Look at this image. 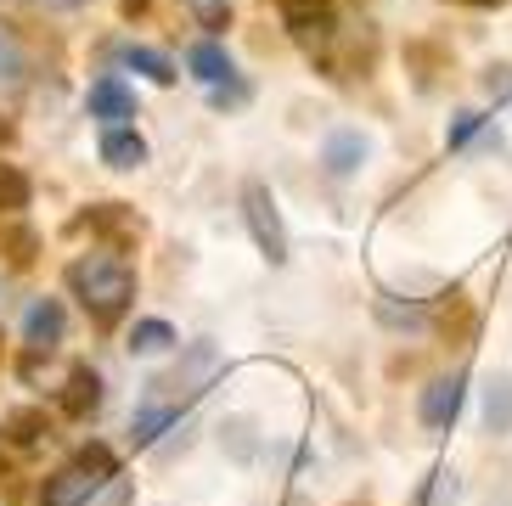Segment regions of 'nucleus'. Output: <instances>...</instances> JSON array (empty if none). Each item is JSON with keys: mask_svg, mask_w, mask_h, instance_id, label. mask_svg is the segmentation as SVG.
<instances>
[{"mask_svg": "<svg viewBox=\"0 0 512 506\" xmlns=\"http://www.w3.org/2000/svg\"><path fill=\"white\" fill-rule=\"evenodd\" d=\"M12 428H17V439H23V445H34V439H40V417H34V411L12 417Z\"/></svg>", "mask_w": 512, "mask_h": 506, "instance_id": "obj_25", "label": "nucleus"}, {"mask_svg": "<svg viewBox=\"0 0 512 506\" xmlns=\"http://www.w3.org/2000/svg\"><path fill=\"white\" fill-rule=\"evenodd\" d=\"M220 366H226V360H220V349H214L209 338H203V343H186L181 360H175V366H169L158 383H152L147 400H164V405H175V411H181V405H192L197 394H203L214 377H220Z\"/></svg>", "mask_w": 512, "mask_h": 506, "instance_id": "obj_3", "label": "nucleus"}, {"mask_svg": "<svg viewBox=\"0 0 512 506\" xmlns=\"http://www.w3.org/2000/svg\"><path fill=\"white\" fill-rule=\"evenodd\" d=\"M102 164L107 169H141L147 164V141H141L136 130H102Z\"/></svg>", "mask_w": 512, "mask_h": 506, "instance_id": "obj_8", "label": "nucleus"}, {"mask_svg": "<svg viewBox=\"0 0 512 506\" xmlns=\"http://www.w3.org/2000/svg\"><path fill=\"white\" fill-rule=\"evenodd\" d=\"M484 428L512 433V377H490V388H484Z\"/></svg>", "mask_w": 512, "mask_h": 506, "instance_id": "obj_14", "label": "nucleus"}, {"mask_svg": "<svg viewBox=\"0 0 512 506\" xmlns=\"http://www.w3.org/2000/svg\"><path fill=\"white\" fill-rule=\"evenodd\" d=\"M23 68H29V57H23V40H17L6 23H0V90L23 85Z\"/></svg>", "mask_w": 512, "mask_h": 506, "instance_id": "obj_15", "label": "nucleus"}, {"mask_svg": "<svg viewBox=\"0 0 512 506\" xmlns=\"http://www.w3.org/2000/svg\"><path fill=\"white\" fill-rule=\"evenodd\" d=\"M124 68L147 74L152 85H175V68H169V57H158V51H147V45H124Z\"/></svg>", "mask_w": 512, "mask_h": 506, "instance_id": "obj_16", "label": "nucleus"}, {"mask_svg": "<svg viewBox=\"0 0 512 506\" xmlns=\"http://www.w3.org/2000/svg\"><path fill=\"white\" fill-rule=\"evenodd\" d=\"M242 220H248V231H254V248L271 259V265H282L287 259V225H282V209H276V197L265 180H248L242 186Z\"/></svg>", "mask_w": 512, "mask_h": 506, "instance_id": "obj_4", "label": "nucleus"}, {"mask_svg": "<svg viewBox=\"0 0 512 506\" xmlns=\"http://www.w3.org/2000/svg\"><path fill=\"white\" fill-rule=\"evenodd\" d=\"M479 130H484V113H473V107H467V113H456V124H451V147H467V141H473Z\"/></svg>", "mask_w": 512, "mask_h": 506, "instance_id": "obj_21", "label": "nucleus"}, {"mask_svg": "<svg viewBox=\"0 0 512 506\" xmlns=\"http://www.w3.org/2000/svg\"><path fill=\"white\" fill-rule=\"evenodd\" d=\"M417 501H422V506H456V501H462V478H456L451 467H434Z\"/></svg>", "mask_w": 512, "mask_h": 506, "instance_id": "obj_17", "label": "nucleus"}, {"mask_svg": "<svg viewBox=\"0 0 512 506\" xmlns=\"http://www.w3.org/2000/svg\"><path fill=\"white\" fill-rule=\"evenodd\" d=\"M473 6H501V0H473Z\"/></svg>", "mask_w": 512, "mask_h": 506, "instance_id": "obj_27", "label": "nucleus"}, {"mask_svg": "<svg viewBox=\"0 0 512 506\" xmlns=\"http://www.w3.org/2000/svg\"><path fill=\"white\" fill-rule=\"evenodd\" d=\"M361 158H366V135L361 130H338L327 147H321L327 175H355V169H361Z\"/></svg>", "mask_w": 512, "mask_h": 506, "instance_id": "obj_9", "label": "nucleus"}, {"mask_svg": "<svg viewBox=\"0 0 512 506\" xmlns=\"http://www.w3.org/2000/svg\"><path fill=\"white\" fill-rule=\"evenodd\" d=\"M377 310H383V321H389V327H422V310H417V304H406V310H394V304H377Z\"/></svg>", "mask_w": 512, "mask_h": 506, "instance_id": "obj_22", "label": "nucleus"}, {"mask_svg": "<svg viewBox=\"0 0 512 506\" xmlns=\"http://www.w3.org/2000/svg\"><path fill=\"white\" fill-rule=\"evenodd\" d=\"M186 68H192L197 79H203V85H226L231 79V57H226V45H214V40H197L192 51H186Z\"/></svg>", "mask_w": 512, "mask_h": 506, "instance_id": "obj_11", "label": "nucleus"}, {"mask_svg": "<svg viewBox=\"0 0 512 506\" xmlns=\"http://www.w3.org/2000/svg\"><path fill=\"white\" fill-rule=\"evenodd\" d=\"M85 102H91V119H102L107 130H119L124 119H136V96H130L119 79H96Z\"/></svg>", "mask_w": 512, "mask_h": 506, "instance_id": "obj_6", "label": "nucleus"}, {"mask_svg": "<svg viewBox=\"0 0 512 506\" xmlns=\"http://www.w3.org/2000/svg\"><path fill=\"white\" fill-rule=\"evenodd\" d=\"M0 304H6V282H0Z\"/></svg>", "mask_w": 512, "mask_h": 506, "instance_id": "obj_29", "label": "nucleus"}, {"mask_svg": "<svg viewBox=\"0 0 512 506\" xmlns=\"http://www.w3.org/2000/svg\"><path fill=\"white\" fill-rule=\"evenodd\" d=\"M141 6H147V0H124V12H141Z\"/></svg>", "mask_w": 512, "mask_h": 506, "instance_id": "obj_26", "label": "nucleus"}, {"mask_svg": "<svg viewBox=\"0 0 512 506\" xmlns=\"http://www.w3.org/2000/svg\"><path fill=\"white\" fill-rule=\"evenodd\" d=\"M91 506H130V484H124V478H113V484H107Z\"/></svg>", "mask_w": 512, "mask_h": 506, "instance_id": "obj_24", "label": "nucleus"}, {"mask_svg": "<svg viewBox=\"0 0 512 506\" xmlns=\"http://www.w3.org/2000/svg\"><path fill=\"white\" fill-rule=\"evenodd\" d=\"M68 287H74V298L96 321H119L130 310V298H136V276L113 253H79L74 265H68Z\"/></svg>", "mask_w": 512, "mask_h": 506, "instance_id": "obj_1", "label": "nucleus"}, {"mask_svg": "<svg viewBox=\"0 0 512 506\" xmlns=\"http://www.w3.org/2000/svg\"><path fill=\"white\" fill-rule=\"evenodd\" d=\"M181 6L203 23V29H226L231 23V0H181Z\"/></svg>", "mask_w": 512, "mask_h": 506, "instance_id": "obj_20", "label": "nucleus"}, {"mask_svg": "<svg viewBox=\"0 0 512 506\" xmlns=\"http://www.w3.org/2000/svg\"><path fill=\"white\" fill-rule=\"evenodd\" d=\"M29 175L17 164H0V214H17V209H29Z\"/></svg>", "mask_w": 512, "mask_h": 506, "instance_id": "obj_18", "label": "nucleus"}, {"mask_svg": "<svg viewBox=\"0 0 512 506\" xmlns=\"http://www.w3.org/2000/svg\"><path fill=\"white\" fill-rule=\"evenodd\" d=\"M175 417H181L175 405H164V400H147V405L136 411V417H130V439H136V445H158V433H164Z\"/></svg>", "mask_w": 512, "mask_h": 506, "instance_id": "obj_13", "label": "nucleus"}, {"mask_svg": "<svg viewBox=\"0 0 512 506\" xmlns=\"http://www.w3.org/2000/svg\"><path fill=\"white\" fill-rule=\"evenodd\" d=\"M484 90L490 96H512V68L501 62V68H484Z\"/></svg>", "mask_w": 512, "mask_h": 506, "instance_id": "obj_23", "label": "nucleus"}, {"mask_svg": "<svg viewBox=\"0 0 512 506\" xmlns=\"http://www.w3.org/2000/svg\"><path fill=\"white\" fill-rule=\"evenodd\" d=\"M96 405H102V377H96L91 366H79V372L68 377V394H62V411H68V417H91Z\"/></svg>", "mask_w": 512, "mask_h": 506, "instance_id": "obj_12", "label": "nucleus"}, {"mask_svg": "<svg viewBox=\"0 0 512 506\" xmlns=\"http://www.w3.org/2000/svg\"><path fill=\"white\" fill-rule=\"evenodd\" d=\"M62 327H68V321H62V304H57V298H34L29 315H23V338H29L34 349H46V355L62 343Z\"/></svg>", "mask_w": 512, "mask_h": 506, "instance_id": "obj_7", "label": "nucleus"}, {"mask_svg": "<svg viewBox=\"0 0 512 506\" xmlns=\"http://www.w3.org/2000/svg\"><path fill=\"white\" fill-rule=\"evenodd\" d=\"M169 343H175V327H169V321H136V327H130V349H136V355H158Z\"/></svg>", "mask_w": 512, "mask_h": 506, "instance_id": "obj_19", "label": "nucleus"}, {"mask_svg": "<svg viewBox=\"0 0 512 506\" xmlns=\"http://www.w3.org/2000/svg\"><path fill=\"white\" fill-rule=\"evenodd\" d=\"M462 400H467V377H462V372H451V377H434V383L422 388V405H417L422 428L445 433V428L456 422V411H462Z\"/></svg>", "mask_w": 512, "mask_h": 506, "instance_id": "obj_5", "label": "nucleus"}, {"mask_svg": "<svg viewBox=\"0 0 512 506\" xmlns=\"http://www.w3.org/2000/svg\"><path fill=\"white\" fill-rule=\"evenodd\" d=\"M113 450L107 445H91V450H79L74 462H62L57 473L46 478V490H40V506H91L96 495L113 484Z\"/></svg>", "mask_w": 512, "mask_h": 506, "instance_id": "obj_2", "label": "nucleus"}, {"mask_svg": "<svg viewBox=\"0 0 512 506\" xmlns=\"http://www.w3.org/2000/svg\"><path fill=\"white\" fill-rule=\"evenodd\" d=\"M6 135H12V130H6V124H0V141H6Z\"/></svg>", "mask_w": 512, "mask_h": 506, "instance_id": "obj_28", "label": "nucleus"}, {"mask_svg": "<svg viewBox=\"0 0 512 506\" xmlns=\"http://www.w3.org/2000/svg\"><path fill=\"white\" fill-rule=\"evenodd\" d=\"M287 29H293L304 45H310V51H316V45H327V34H332V12H327V6L287 0Z\"/></svg>", "mask_w": 512, "mask_h": 506, "instance_id": "obj_10", "label": "nucleus"}]
</instances>
